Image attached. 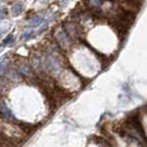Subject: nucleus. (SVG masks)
<instances>
[{
    "mask_svg": "<svg viewBox=\"0 0 147 147\" xmlns=\"http://www.w3.org/2000/svg\"><path fill=\"white\" fill-rule=\"evenodd\" d=\"M86 5L92 9H98L103 6V0H86Z\"/></svg>",
    "mask_w": 147,
    "mask_h": 147,
    "instance_id": "f257e3e1",
    "label": "nucleus"
},
{
    "mask_svg": "<svg viewBox=\"0 0 147 147\" xmlns=\"http://www.w3.org/2000/svg\"><path fill=\"white\" fill-rule=\"evenodd\" d=\"M21 10H22V6L20 5V3H17V5H15L13 8H12V11H15V13L21 12Z\"/></svg>",
    "mask_w": 147,
    "mask_h": 147,
    "instance_id": "f03ea898",
    "label": "nucleus"
}]
</instances>
